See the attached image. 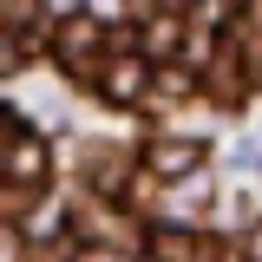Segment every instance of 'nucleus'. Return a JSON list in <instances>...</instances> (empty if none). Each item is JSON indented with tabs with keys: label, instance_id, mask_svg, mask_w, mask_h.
Listing matches in <instances>:
<instances>
[{
	"label": "nucleus",
	"instance_id": "nucleus-2",
	"mask_svg": "<svg viewBox=\"0 0 262 262\" xmlns=\"http://www.w3.org/2000/svg\"><path fill=\"white\" fill-rule=\"evenodd\" d=\"M72 236L79 243H105V249H144L151 243V229H138L112 196H98V190H92V203L72 210Z\"/></svg>",
	"mask_w": 262,
	"mask_h": 262
},
{
	"label": "nucleus",
	"instance_id": "nucleus-7",
	"mask_svg": "<svg viewBox=\"0 0 262 262\" xmlns=\"http://www.w3.org/2000/svg\"><path fill=\"white\" fill-rule=\"evenodd\" d=\"M196 164H203V144H196V138H151V151H144V170L164 177V184L196 177Z\"/></svg>",
	"mask_w": 262,
	"mask_h": 262
},
{
	"label": "nucleus",
	"instance_id": "nucleus-11",
	"mask_svg": "<svg viewBox=\"0 0 262 262\" xmlns=\"http://www.w3.org/2000/svg\"><path fill=\"white\" fill-rule=\"evenodd\" d=\"M33 7H39V0H0V27H7V33H20V27L33 20Z\"/></svg>",
	"mask_w": 262,
	"mask_h": 262
},
{
	"label": "nucleus",
	"instance_id": "nucleus-10",
	"mask_svg": "<svg viewBox=\"0 0 262 262\" xmlns=\"http://www.w3.org/2000/svg\"><path fill=\"white\" fill-rule=\"evenodd\" d=\"M151 92L158 98H190V92H203V72H190L184 59H158L151 66Z\"/></svg>",
	"mask_w": 262,
	"mask_h": 262
},
{
	"label": "nucleus",
	"instance_id": "nucleus-8",
	"mask_svg": "<svg viewBox=\"0 0 262 262\" xmlns=\"http://www.w3.org/2000/svg\"><path fill=\"white\" fill-rule=\"evenodd\" d=\"M85 184H92L98 196H125L131 190V158L118 151V144H85Z\"/></svg>",
	"mask_w": 262,
	"mask_h": 262
},
{
	"label": "nucleus",
	"instance_id": "nucleus-1",
	"mask_svg": "<svg viewBox=\"0 0 262 262\" xmlns=\"http://www.w3.org/2000/svg\"><path fill=\"white\" fill-rule=\"evenodd\" d=\"M249 92H256V66H249L243 39L229 27L223 39H216V53H203V98L223 105V112H236V105H249Z\"/></svg>",
	"mask_w": 262,
	"mask_h": 262
},
{
	"label": "nucleus",
	"instance_id": "nucleus-9",
	"mask_svg": "<svg viewBox=\"0 0 262 262\" xmlns=\"http://www.w3.org/2000/svg\"><path fill=\"white\" fill-rule=\"evenodd\" d=\"M144 256H151V262H196V256H203V236H190L184 223H158L151 243H144Z\"/></svg>",
	"mask_w": 262,
	"mask_h": 262
},
{
	"label": "nucleus",
	"instance_id": "nucleus-6",
	"mask_svg": "<svg viewBox=\"0 0 262 262\" xmlns=\"http://www.w3.org/2000/svg\"><path fill=\"white\" fill-rule=\"evenodd\" d=\"M184 33H190V7H164L151 20H138V46H144V59H177Z\"/></svg>",
	"mask_w": 262,
	"mask_h": 262
},
{
	"label": "nucleus",
	"instance_id": "nucleus-12",
	"mask_svg": "<svg viewBox=\"0 0 262 262\" xmlns=\"http://www.w3.org/2000/svg\"><path fill=\"white\" fill-rule=\"evenodd\" d=\"M164 7H184V0H131V13H138V20H151V13H164Z\"/></svg>",
	"mask_w": 262,
	"mask_h": 262
},
{
	"label": "nucleus",
	"instance_id": "nucleus-3",
	"mask_svg": "<svg viewBox=\"0 0 262 262\" xmlns=\"http://www.w3.org/2000/svg\"><path fill=\"white\" fill-rule=\"evenodd\" d=\"M53 59L79 79V72H92L98 59H105V20L98 13H85V7H72L59 27H53Z\"/></svg>",
	"mask_w": 262,
	"mask_h": 262
},
{
	"label": "nucleus",
	"instance_id": "nucleus-14",
	"mask_svg": "<svg viewBox=\"0 0 262 262\" xmlns=\"http://www.w3.org/2000/svg\"><path fill=\"white\" fill-rule=\"evenodd\" d=\"M223 262H249V256H243V249H223Z\"/></svg>",
	"mask_w": 262,
	"mask_h": 262
},
{
	"label": "nucleus",
	"instance_id": "nucleus-5",
	"mask_svg": "<svg viewBox=\"0 0 262 262\" xmlns=\"http://www.w3.org/2000/svg\"><path fill=\"white\" fill-rule=\"evenodd\" d=\"M144 46H131V53H112V59L98 66V98L105 105H131V98L151 92V72H144V59H138Z\"/></svg>",
	"mask_w": 262,
	"mask_h": 262
},
{
	"label": "nucleus",
	"instance_id": "nucleus-4",
	"mask_svg": "<svg viewBox=\"0 0 262 262\" xmlns=\"http://www.w3.org/2000/svg\"><path fill=\"white\" fill-rule=\"evenodd\" d=\"M46 144H39V131L20 125V112H7V177L13 184H27V190H39L46 184Z\"/></svg>",
	"mask_w": 262,
	"mask_h": 262
},
{
	"label": "nucleus",
	"instance_id": "nucleus-13",
	"mask_svg": "<svg viewBox=\"0 0 262 262\" xmlns=\"http://www.w3.org/2000/svg\"><path fill=\"white\" fill-rule=\"evenodd\" d=\"M243 256H249V262H262V223H249V236H243Z\"/></svg>",
	"mask_w": 262,
	"mask_h": 262
}]
</instances>
